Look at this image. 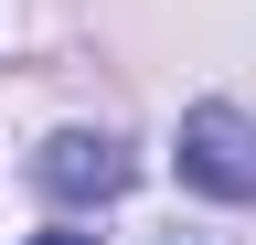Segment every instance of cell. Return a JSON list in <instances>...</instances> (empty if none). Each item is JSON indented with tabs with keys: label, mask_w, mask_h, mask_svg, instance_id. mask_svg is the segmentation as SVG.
I'll return each instance as SVG.
<instances>
[{
	"label": "cell",
	"mask_w": 256,
	"mask_h": 245,
	"mask_svg": "<svg viewBox=\"0 0 256 245\" xmlns=\"http://www.w3.org/2000/svg\"><path fill=\"white\" fill-rule=\"evenodd\" d=\"M182 181L214 192V203H256V117L192 107V117H182Z\"/></svg>",
	"instance_id": "cell-1"
},
{
	"label": "cell",
	"mask_w": 256,
	"mask_h": 245,
	"mask_svg": "<svg viewBox=\"0 0 256 245\" xmlns=\"http://www.w3.org/2000/svg\"><path fill=\"white\" fill-rule=\"evenodd\" d=\"M32 171H43V192H54V203H118L139 160H128L118 139H96V128H64V139H54Z\"/></svg>",
	"instance_id": "cell-2"
},
{
	"label": "cell",
	"mask_w": 256,
	"mask_h": 245,
	"mask_svg": "<svg viewBox=\"0 0 256 245\" xmlns=\"http://www.w3.org/2000/svg\"><path fill=\"white\" fill-rule=\"evenodd\" d=\"M32 245H96V235H32Z\"/></svg>",
	"instance_id": "cell-3"
}]
</instances>
